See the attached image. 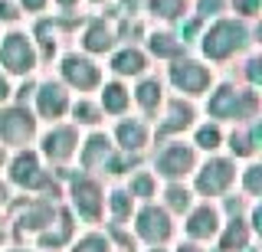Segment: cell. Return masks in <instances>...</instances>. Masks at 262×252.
<instances>
[{
  "label": "cell",
  "mask_w": 262,
  "mask_h": 252,
  "mask_svg": "<svg viewBox=\"0 0 262 252\" xmlns=\"http://www.w3.org/2000/svg\"><path fill=\"white\" fill-rule=\"evenodd\" d=\"M151 10L161 17H177L184 13V0H151Z\"/></svg>",
  "instance_id": "cell-22"
},
{
  "label": "cell",
  "mask_w": 262,
  "mask_h": 252,
  "mask_svg": "<svg viewBox=\"0 0 262 252\" xmlns=\"http://www.w3.org/2000/svg\"><path fill=\"white\" fill-rule=\"evenodd\" d=\"M112 210H115V216L128 213V197H125V193H115V197H112Z\"/></svg>",
  "instance_id": "cell-33"
},
{
  "label": "cell",
  "mask_w": 262,
  "mask_h": 252,
  "mask_svg": "<svg viewBox=\"0 0 262 252\" xmlns=\"http://www.w3.org/2000/svg\"><path fill=\"white\" fill-rule=\"evenodd\" d=\"M76 118H79V121H98V111L92 108V105L82 102V105H76Z\"/></svg>",
  "instance_id": "cell-32"
},
{
  "label": "cell",
  "mask_w": 262,
  "mask_h": 252,
  "mask_svg": "<svg viewBox=\"0 0 262 252\" xmlns=\"http://www.w3.org/2000/svg\"><path fill=\"white\" fill-rule=\"evenodd\" d=\"M249 79H252V82H259V59L249 62Z\"/></svg>",
  "instance_id": "cell-37"
},
{
  "label": "cell",
  "mask_w": 262,
  "mask_h": 252,
  "mask_svg": "<svg viewBox=\"0 0 262 252\" xmlns=\"http://www.w3.org/2000/svg\"><path fill=\"white\" fill-rule=\"evenodd\" d=\"M190 115H193V111L187 108V105H174V108H170V121H167V125H161V134L174 131V128H184V125H190Z\"/></svg>",
  "instance_id": "cell-18"
},
{
  "label": "cell",
  "mask_w": 262,
  "mask_h": 252,
  "mask_svg": "<svg viewBox=\"0 0 262 252\" xmlns=\"http://www.w3.org/2000/svg\"><path fill=\"white\" fill-rule=\"evenodd\" d=\"M30 134H33V118L27 115V111L10 108V111L0 115V138H4V141L20 144V141H27Z\"/></svg>",
  "instance_id": "cell-3"
},
{
  "label": "cell",
  "mask_w": 262,
  "mask_h": 252,
  "mask_svg": "<svg viewBox=\"0 0 262 252\" xmlns=\"http://www.w3.org/2000/svg\"><path fill=\"white\" fill-rule=\"evenodd\" d=\"M0 59H4V66L7 69H13V72H27L33 66V50H30V43L23 36H7V43L0 46Z\"/></svg>",
  "instance_id": "cell-4"
},
{
  "label": "cell",
  "mask_w": 262,
  "mask_h": 252,
  "mask_svg": "<svg viewBox=\"0 0 262 252\" xmlns=\"http://www.w3.org/2000/svg\"><path fill=\"white\" fill-rule=\"evenodd\" d=\"M246 242V226L243 223H233L229 226V233L223 236V249H236V246H243Z\"/></svg>",
  "instance_id": "cell-24"
},
{
  "label": "cell",
  "mask_w": 262,
  "mask_h": 252,
  "mask_svg": "<svg viewBox=\"0 0 262 252\" xmlns=\"http://www.w3.org/2000/svg\"><path fill=\"white\" fill-rule=\"evenodd\" d=\"M167 197H170V207H174V210H187V207H190V193L180 190V187H174Z\"/></svg>",
  "instance_id": "cell-28"
},
{
  "label": "cell",
  "mask_w": 262,
  "mask_h": 252,
  "mask_svg": "<svg viewBox=\"0 0 262 252\" xmlns=\"http://www.w3.org/2000/svg\"><path fill=\"white\" fill-rule=\"evenodd\" d=\"M187 233H190V236H210V233H216V213H213L210 207L196 210V213L190 216V223H187Z\"/></svg>",
  "instance_id": "cell-14"
},
{
  "label": "cell",
  "mask_w": 262,
  "mask_h": 252,
  "mask_svg": "<svg viewBox=\"0 0 262 252\" xmlns=\"http://www.w3.org/2000/svg\"><path fill=\"white\" fill-rule=\"evenodd\" d=\"M62 76L69 79L72 85H79V88H92L98 82V69L92 66V62L79 59V56H69V59L62 62Z\"/></svg>",
  "instance_id": "cell-8"
},
{
  "label": "cell",
  "mask_w": 262,
  "mask_h": 252,
  "mask_svg": "<svg viewBox=\"0 0 262 252\" xmlns=\"http://www.w3.org/2000/svg\"><path fill=\"white\" fill-rule=\"evenodd\" d=\"M115 69L118 72H141L144 69V59H141V53H135V50H128V53H118L115 56Z\"/></svg>",
  "instance_id": "cell-16"
},
{
  "label": "cell",
  "mask_w": 262,
  "mask_h": 252,
  "mask_svg": "<svg viewBox=\"0 0 262 252\" xmlns=\"http://www.w3.org/2000/svg\"><path fill=\"white\" fill-rule=\"evenodd\" d=\"M220 10V0H200V13H213Z\"/></svg>",
  "instance_id": "cell-36"
},
{
  "label": "cell",
  "mask_w": 262,
  "mask_h": 252,
  "mask_svg": "<svg viewBox=\"0 0 262 252\" xmlns=\"http://www.w3.org/2000/svg\"><path fill=\"white\" fill-rule=\"evenodd\" d=\"M16 17V7L7 4V0H0V20H13Z\"/></svg>",
  "instance_id": "cell-35"
},
{
  "label": "cell",
  "mask_w": 262,
  "mask_h": 252,
  "mask_svg": "<svg viewBox=\"0 0 262 252\" xmlns=\"http://www.w3.org/2000/svg\"><path fill=\"white\" fill-rule=\"evenodd\" d=\"M131 190L138 193V197H151V190H154V184H151V177H138L135 184H131Z\"/></svg>",
  "instance_id": "cell-30"
},
{
  "label": "cell",
  "mask_w": 262,
  "mask_h": 252,
  "mask_svg": "<svg viewBox=\"0 0 262 252\" xmlns=\"http://www.w3.org/2000/svg\"><path fill=\"white\" fill-rule=\"evenodd\" d=\"M229 180H233V167H229L226 161H210V164L200 170V177H196V187H200L203 193H220V190L229 187Z\"/></svg>",
  "instance_id": "cell-5"
},
{
  "label": "cell",
  "mask_w": 262,
  "mask_h": 252,
  "mask_svg": "<svg viewBox=\"0 0 262 252\" xmlns=\"http://www.w3.org/2000/svg\"><path fill=\"white\" fill-rule=\"evenodd\" d=\"M151 50L158 53V56H177L180 53V43H174L170 36H154L151 39Z\"/></svg>",
  "instance_id": "cell-23"
},
{
  "label": "cell",
  "mask_w": 262,
  "mask_h": 252,
  "mask_svg": "<svg viewBox=\"0 0 262 252\" xmlns=\"http://www.w3.org/2000/svg\"><path fill=\"white\" fill-rule=\"evenodd\" d=\"M246 187H249L252 193H259V187H262V167H252L249 174H246Z\"/></svg>",
  "instance_id": "cell-31"
},
{
  "label": "cell",
  "mask_w": 262,
  "mask_h": 252,
  "mask_svg": "<svg viewBox=\"0 0 262 252\" xmlns=\"http://www.w3.org/2000/svg\"><path fill=\"white\" fill-rule=\"evenodd\" d=\"M13 180L20 184V187H43L46 184V177L39 174L36 157H33V154H20V157L13 161Z\"/></svg>",
  "instance_id": "cell-9"
},
{
  "label": "cell",
  "mask_w": 262,
  "mask_h": 252,
  "mask_svg": "<svg viewBox=\"0 0 262 252\" xmlns=\"http://www.w3.org/2000/svg\"><path fill=\"white\" fill-rule=\"evenodd\" d=\"M102 154H105V157H108V141H105L102 134H95L92 141H89V151H85V157H82V161H85V167H92L95 161L102 157Z\"/></svg>",
  "instance_id": "cell-19"
},
{
  "label": "cell",
  "mask_w": 262,
  "mask_h": 252,
  "mask_svg": "<svg viewBox=\"0 0 262 252\" xmlns=\"http://www.w3.org/2000/svg\"><path fill=\"white\" fill-rule=\"evenodd\" d=\"M125 105H128V95H125L121 85H108V88H105V108H108V111H121Z\"/></svg>",
  "instance_id": "cell-20"
},
{
  "label": "cell",
  "mask_w": 262,
  "mask_h": 252,
  "mask_svg": "<svg viewBox=\"0 0 262 252\" xmlns=\"http://www.w3.org/2000/svg\"><path fill=\"white\" fill-rule=\"evenodd\" d=\"M216 141H220V131L216 128H200V134H196V144H200V148H216Z\"/></svg>",
  "instance_id": "cell-27"
},
{
  "label": "cell",
  "mask_w": 262,
  "mask_h": 252,
  "mask_svg": "<svg viewBox=\"0 0 262 252\" xmlns=\"http://www.w3.org/2000/svg\"><path fill=\"white\" fill-rule=\"evenodd\" d=\"M39 111L46 118H59L66 111V92L59 85H43V92H39Z\"/></svg>",
  "instance_id": "cell-13"
},
{
  "label": "cell",
  "mask_w": 262,
  "mask_h": 252,
  "mask_svg": "<svg viewBox=\"0 0 262 252\" xmlns=\"http://www.w3.org/2000/svg\"><path fill=\"white\" fill-rule=\"evenodd\" d=\"M118 141L125 144L128 151L131 148H141V144H144V128L141 125H121L118 128Z\"/></svg>",
  "instance_id": "cell-17"
},
{
  "label": "cell",
  "mask_w": 262,
  "mask_h": 252,
  "mask_svg": "<svg viewBox=\"0 0 262 252\" xmlns=\"http://www.w3.org/2000/svg\"><path fill=\"white\" fill-rule=\"evenodd\" d=\"M193 164V154L187 151V148H167L161 154V161H158V167H161V174H167V177H177V174H184L187 167Z\"/></svg>",
  "instance_id": "cell-10"
},
{
  "label": "cell",
  "mask_w": 262,
  "mask_h": 252,
  "mask_svg": "<svg viewBox=\"0 0 262 252\" xmlns=\"http://www.w3.org/2000/svg\"><path fill=\"white\" fill-rule=\"evenodd\" d=\"M4 95H7V82H4V79H0V99H4Z\"/></svg>",
  "instance_id": "cell-39"
},
{
  "label": "cell",
  "mask_w": 262,
  "mask_h": 252,
  "mask_svg": "<svg viewBox=\"0 0 262 252\" xmlns=\"http://www.w3.org/2000/svg\"><path fill=\"white\" fill-rule=\"evenodd\" d=\"M72 148H76V134H72V128H59V131H53V134L46 138V154L53 161L69 157Z\"/></svg>",
  "instance_id": "cell-12"
},
{
  "label": "cell",
  "mask_w": 262,
  "mask_h": 252,
  "mask_svg": "<svg viewBox=\"0 0 262 252\" xmlns=\"http://www.w3.org/2000/svg\"><path fill=\"white\" fill-rule=\"evenodd\" d=\"M66 236H69V216L62 219V230H59V233H46V236H43V246H59Z\"/></svg>",
  "instance_id": "cell-29"
},
{
  "label": "cell",
  "mask_w": 262,
  "mask_h": 252,
  "mask_svg": "<svg viewBox=\"0 0 262 252\" xmlns=\"http://www.w3.org/2000/svg\"><path fill=\"white\" fill-rule=\"evenodd\" d=\"M76 207H79L89 219H98L102 203H98V187H95L92 180H79V184H76Z\"/></svg>",
  "instance_id": "cell-11"
},
{
  "label": "cell",
  "mask_w": 262,
  "mask_h": 252,
  "mask_svg": "<svg viewBox=\"0 0 262 252\" xmlns=\"http://www.w3.org/2000/svg\"><path fill=\"white\" fill-rule=\"evenodd\" d=\"M180 252H196V249L193 246H180Z\"/></svg>",
  "instance_id": "cell-40"
},
{
  "label": "cell",
  "mask_w": 262,
  "mask_h": 252,
  "mask_svg": "<svg viewBox=\"0 0 262 252\" xmlns=\"http://www.w3.org/2000/svg\"><path fill=\"white\" fill-rule=\"evenodd\" d=\"M76 252H108V242L105 239H98V236H89V239H82Z\"/></svg>",
  "instance_id": "cell-26"
},
{
  "label": "cell",
  "mask_w": 262,
  "mask_h": 252,
  "mask_svg": "<svg viewBox=\"0 0 262 252\" xmlns=\"http://www.w3.org/2000/svg\"><path fill=\"white\" fill-rule=\"evenodd\" d=\"M246 39V30L239 27V23H216V27L207 33V39H203V50H207V56H213V59H223V56H229L233 50H239Z\"/></svg>",
  "instance_id": "cell-1"
},
{
  "label": "cell",
  "mask_w": 262,
  "mask_h": 252,
  "mask_svg": "<svg viewBox=\"0 0 262 252\" xmlns=\"http://www.w3.org/2000/svg\"><path fill=\"white\" fill-rule=\"evenodd\" d=\"M46 219H49V207H33V210L23 213V226H33V230H36V226H43Z\"/></svg>",
  "instance_id": "cell-25"
},
{
  "label": "cell",
  "mask_w": 262,
  "mask_h": 252,
  "mask_svg": "<svg viewBox=\"0 0 262 252\" xmlns=\"http://www.w3.org/2000/svg\"><path fill=\"white\" fill-rule=\"evenodd\" d=\"M252 108H256V99L252 95H239L233 88H223V92H216L210 99V115H216V118H239Z\"/></svg>",
  "instance_id": "cell-2"
},
{
  "label": "cell",
  "mask_w": 262,
  "mask_h": 252,
  "mask_svg": "<svg viewBox=\"0 0 262 252\" xmlns=\"http://www.w3.org/2000/svg\"><path fill=\"white\" fill-rule=\"evenodd\" d=\"M138 102H141L144 108H154V105L161 102V85L158 82H144L141 88H138Z\"/></svg>",
  "instance_id": "cell-21"
},
{
  "label": "cell",
  "mask_w": 262,
  "mask_h": 252,
  "mask_svg": "<svg viewBox=\"0 0 262 252\" xmlns=\"http://www.w3.org/2000/svg\"><path fill=\"white\" fill-rule=\"evenodd\" d=\"M138 233H141L144 239H151V242L167 239V236H170L167 213H164V210H154V207L141 210V216H138Z\"/></svg>",
  "instance_id": "cell-6"
},
{
  "label": "cell",
  "mask_w": 262,
  "mask_h": 252,
  "mask_svg": "<svg viewBox=\"0 0 262 252\" xmlns=\"http://www.w3.org/2000/svg\"><path fill=\"white\" fill-rule=\"evenodd\" d=\"M170 79H174V85H180L184 92H203L210 82L207 69L196 66V62H180V66L170 69Z\"/></svg>",
  "instance_id": "cell-7"
},
{
  "label": "cell",
  "mask_w": 262,
  "mask_h": 252,
  "mask_svg": "<svg viewBox=\"0 0 262 252\" xmlns=\"http://www.w3.org/2000/svg\"><path fill=\"white\" fill-rule=\"evenodd\" d=\"M236 10H243V13H256V10H259V0H236Z\"/></svg>",
  "instance_id": "cell-34"
},
{
  "label": "cell",
  "mask_w": 262,
  "mask_h": 252,
  "mask_svg": "<svg viewBox=\"0 0 262 252\" xmlns=\"http://www.w3.org/2000/svg\"><path fill=\"white\" fill-rule=\"evenodd\" d=\"M23 4H27V7H30V10H39V7H43V4H46V0H23Z\"/></svg>",
  "instance_id": "cell-38"
},
{
  "label": "cell",
  "mask_w": 262,
  "mask_h": 252,
  "mask_svg": "<svg viewBox=\"0 0 262 252\" xmlns=\"http://www.w3.org/2000/svg\"><path fill=\"white\" fill-rule=\"evenodd\" d=\"M59 4H72V0H59Z\"/></svg>",
  "instance_id": "cell-41"
},
{
  "label": "cell",
  "mask_w": 262,
  "mask_h": 252,
  "mask_svg": "<svg viewBox=\"0 0 262 252\" xmlns=\"http://www.w3.org/2000/svg\"><path fill=\"white\" fill-rule=\"evenodd\" d=\"M85 46L92 53H102V50H108V46H112V36H108V30H105V23H92V27H89Z\"/></svg>",
  "instance_id": "cell-15"
}]
</instances>
